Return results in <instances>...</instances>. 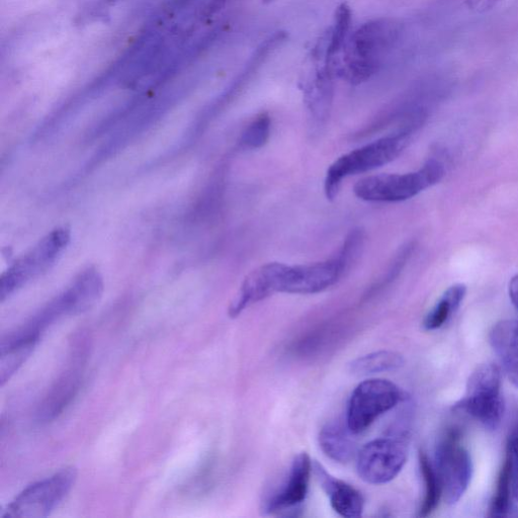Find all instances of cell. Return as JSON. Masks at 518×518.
Here are the masks:
<instances>
[{
	"instance_id": "1",
	"label": "cell",
	"mask_w": 518,
	"mask_h": 518,
	"mask_svg": "<svg viewBox=\"0 0 518 518\" xmlns=\"http://www.w3.org/2000/svg\"><path fill=\"white\" fill-rule=\"evenodd\" d=\"M350 270L334 255L324 262L288 266L271 263L251 272L234 298L238 308L245 310L276 293L311 295L321 293L338 283Z\"/></svg>"
},
{
	"instance_id": "2",
	"label": "cell",
	"mask_w": 518,
	"mask_h": 518,
	"mask_svg": "<svg viewBox=\"0 0 518 518\" xmlns=\"http://www.w3.org/2000/svg\"><path fill=\"white\" fill-rule=\"evenodd\" d=\"M403 24L393 18H378L363 24L352 34L342 51L339 75L359 85L376 75L398 45Z\"/></svg>"
},
{
	"instance_id": "3",
	"label": "cell",
	"mask_w": 518,
	"mask_h": 518,
	"mask_svg": "<svg viewBox=\"0 0 518 518\" xmlns=\"http://www.w3.org/2000/svg\"><path fill=\"white\" fill-rule=\"evenodd\" d=\"M415 133L400 129L395 134L381 138L336 159L327 169L324 193L329 201L335 200L342 182L352 176L384 166L409 146Z\"/></svg>"
},
{
	"instance_id": "4",
	"label": "cell",
	"mask_w": 518,
	"mask_h": 518,
	"mask_svg": "<svg viewBox=\"0 0 518 518\" xmlns=\"http://www.w3.org/2000/svg\"><path fill=\"white\" fill-rule=\"evenodd\" d=\"M444 177V164L430 159L420 169L409 174L380 175L361 180L354 187V193L365 202L399 203L436 186Z\"/></svg>"
},
{
	"instance_id": "5",
	"label": "cell",
	"mask_w": 518,
	"mask_h": 518,
	"mask_svg": "<svg viewBox=\"0 0 518 518\" xmlns=\"http://www.w3.org/2000/svg\"><path fill=\"white\" fill-rule=\"evenodd\" d=\"M326 32L311 51L310 68L302 81L304 103L312 135L325 129L334 100V60L326 51Z\"/></svg>"
},
{
	"instance_id": "6",
	"label": "cell",
	"mask_w": 518,
	"mask_h": 518,
	"mask_svg": "<svg viewBox=\"0 0 518 518\" xmlns=\"http://www.w3.org/2000/svg\"><path fill=\"white\" fill-rule=\"evenodd\" d=\"M70 239V229L59 227L22 255L0 280L2 302L30 282L46 274L56 264Z\"/></svg>"
},
{
	"instance_id": "7",
	"label": "cell",
	"mask_w": 518,
	"mask_h": 518,
	"mask_svg": "<svg viewBox=\"0 0 518 518\" xmlns=\"http://www.w3.org/2000/svg\"><path fill=\"white\" fill-rule=\"evenodd\" d=\"M77 480L73 467L36 482L21 492L0 516L4 518H43L49 516L66 498Z\"/></svg>"
},
{
	"instance_id": "8",
	"label": "cell",
	"mask_w": 518,
	"mask_h": 518,
	"mask_svg": "<svg viewBox=\"0 0 518 518\" xmlns=\"http://www.w3.org/2000/svg\"><path fill=\"white\" fill-rule=\"evenodd\" d=\"M456 409L464 411L488 429H496L504 415L501 374L497 366H479L470 376L467 393Z\"/></svg>"
},
{
	"instance_id": "9",
	"label": "cell",
	"mask_w": 518,
	"mask_h": 518,
	"mask_svg": "<svg viewBox=\"0 0 518 518\" xmlns=\"http://www.w3.org/2000/svg\"><path fill=\"white\" fill-rule=\"evenodd\" d=\"M402 400V392L392 382L371 379L353 392L348 408L347 424L354 435L364 433L381 415Z\"/></svg>"
},
{
	"instance_id": "10",
	"label": "cell",
	"mask_w": 518,
	"mask_h": 518,
	"mask_svg": "<svg viewBox=\"0 0 518 518\" xmlns=\"http://www.w3.org/2000/svg\"><path fill=\"white\" fill-rule=\"evenodd\" d=\"M435 467L442 484L443 498L450 505L456 504L467 491L473 474L471 456L461 444L458 429L449 430L439 444Z\"/></svg>"
},
{
	"instance_id": "11",
	"label": "cell",
	"mask_w": 518,
	"mask_h": 518,
	"mask_svg": "<svg viewBox=\"0 0 518 518\" xmlns=\"http://www.w3.org/2000/svg\"><path fill=\"white\" fill-rule=\"evenodd\" d=\"M408 456L406 435L367 444L358 455L359 476L367 483L386 484L402 471Z\"/></svg>"
},
{
	"instance_id": "12",
	"label": "cell",
	"mask_w": 518,
	"mask_h": 518,
	"mask_svg": "<svg viewBox=\"0 0 518 518\" xmlns=\"http://www.w3.org/2000/svg\"><path fill=\"white\" fill-rule=\"evenodd\" d=\"M104 282L96 269L83 271L53 302L61 317L82 314L92 309L101 299Z\"/></svg>"
},
{
	"instance_id": "13",
	"label": "cell",
	"mask_w": 518,
	"mask_h": 518,
	"mask_svg": "<svg viewBox=\"0 0 518 518\" xmlns=\"http://www.w3.org/2000/svg\"><path fill=\"white\" fill-rule=\"evenodd\" d=\"M313 463L307 453L293 461L289 476L282 489L270 499L267 510L271 513L295 508L307 497Z\"/></svg>"
},
{
	"instance_id": "14",
	"label": "cell",
	"mask_w": 518,
	"mask_h": 518,
	"mask_svg": "<svg viewBox=\"0 0 518 518\" xmlns=\"http://www.w3.org/2000/svg\"><path fill=\"white\" fill-rule=\"evenodd\" d=\"M313 473L329 497L335 512L342 517L356 518L363 514L365 500L362 493L352 485L332 477L319 463H313Z\"/></svg>"
},
{
	"instance_id": "15",
	"label": "cell",
	"mask_w": 518,
	"mask_h": 518,
	"mask_svg": "<svg viewBox=\"0 0 518 518\" xmlns=\"http://www.w3.org/2000/svg\"><path fill=\"white\" fill-rule=\"evenodd\" d=\"M490 342L508 379L518 388V321L496 323L490 332Z\"/></svg>"
},
{
	"instance_id": "16",
	"label": "cell",
	"mask_w": 518,
	"mask_h": 518,
	"mask_svg": "<svg viewBox=\"0 0 518 518\" xmlns=\"http://www.w3.org/2000/svg\"><path fill=\"white\" fill-rule=\"evenodd\" d=\"M82 380L80 364H72L56 382L38 411L41 422H49L60 415L76 396Z\"/></svg>"
},
{
	"instance_id": "17",
	"label": "cell",
	"mask_w": 518,
	"mask_h": 518,
	"mask_svg": "<svg viewBox=\"0 0 518 518\" xmlns=\"http://www.w3.org/2000/svg\"><path fill=\"white\" fill-rule=\"evenodd\" d=\"M41 337L9 334L2 340L0 355V382L2 386L19 371L35 351Z\"/></svg>"
},
{
	"instance_id": "18",
	"label": "cell",
	"mask_w": 518,
	"mask_h": 518,
	"mask_svg": "<svg viewBox=\"0 0 518 518\" xmlns=\"http://www.w3.org/2000/svg\"><path fill=\"white\" fill-rule=\"evenodd\" d=\"M351 435L354 434L348 424L347 427H344L338 421L327 423L320 431V448L334 462L349 463L355 457L357 451Z\"/></svg>"
},
{
	"instance_id": "19",
	"label": "cell",
	"mask_w": 518,
	"mask_h": 518,
	"mask_svg": "<svg viewBox=\"0 0 518 518\" xmlns=\"http://www.w3.org/2000/svg\"><path fill=\"white\" fill-rule=\"evenodd\" d=\"M467 293L465 285L458 284L451 287L424 319L426 330L441 328L461 306Z\"/></svg>"
},
{
	"instance_id": "20",
	"label": "cell",
	"mask_w": 518,
	"mask_h": 518,
	"mask_svg": "<svg viewBox=\"0 0 518 518\" xmlns=\"http://www.w3.org/2000/svg\"><path fill=\"white\" fill-rule=\"evenodd\" d=\"M419 466L425 485V493L418 515L426 517L439 506L443 498V488L436 467L431 464L423 452L419 453Z\"/></svg>"
},
{
	"instance_id": "21",
	"label": "cell",
	"mask_w": 518,
	"mask_h": 518,
	"mask_svg": "<svg viewBox=\"0 0 518 518\" xmlns=\"http://www.w3.org/2000/svg\"><path fill=\"white\" fill-rule=\"evenodd\" d=\"M353 24V12L347 4H341L335 12L333 25L328 31L326 51L330 58H335L343 51L350 38Z\"/></svg>"
},
{
	"instance_id": "22",
	"label": "cell",
	"mask_w": 518,
	"mask_h": 518,
	"mask_svg": "<svg viewBox=\"0 0 518 518\" xmlns=\"http://www.w3.org/2000/svg\"><path fill=\"white\" fill-rule=\"evenodd\" d=\"M404 365L401 355L382 351L363 356L350 364V372L355 376H369L383 372L394 371Z\"/></svg>"
},
{
	"instance_id": "23",
	"label": "cell",
	"mask_w": 518,
	"mask_h": 518,
	"mask_svg": "<svg viewBox=\"0 0 518 518\" xmlns=\"http://www.w3.org/2000/svg\"><path fill=\"white\" fill-rule=\"evenodd\" d=\"M272 131V118L268 113L258 114L245 128L240 137V146L255 150L264 147Z\"/></svg>"
},
{
	"instance_id": "24",
	"label": "cell",
	"mask_w": 518,
	"mask_h": 518,
	"mask_svg": "<svg viewBox=\"0 0 518 518\" xmlns=\"http://www.w3.org/2000/svg\"><path fill=\"white\" fill-rule=\"evenodd\" d=\"M511 499H513V497L511 493L508 469L506 464H504L498 479L496 494L490 509V516L506 517L511 515Z\"/></svg>"
},
{
	"instance_id": "25",
	"label": "cell",
	"mask_w": 518,
	"mask_h": 518,
	"mask_svg": "<svg viewBox=\"0 0 518 518\" xmlns=\"http://www.w3.org/2000/svg\"><path fill=\"white\" fill-rule=\"evenodd\" d=\"M414 250V243L409 242L405 245H403L399 251L395 254L394 258L392 259V263L388 267V270L382 280L378 284V288H375V290L380 289V287H385L392 283L402 272V270L405 268L406 264L409 261V258L412 255V252Z\"/></svg>"
},
{
	"instance_id": "26",
	"label": "cell",
	"mask_w": 518,
	"mask_h": 518,
	"mask_svg": "<svg viewBox=\"0 0 518 518\" xmlns=\"http://www.w3.org/2000/svg\"><path fill=\"white\" fill-rule=\"evenodd\" d=\"M505 464L508 469L512 497L518 502V431L508 440Z\"/></svg>"
},
{
	"instance_id": "27",
	"label": "cell",
	"mask_w": 518,
	"mask_h": 518,
	"mask_svg": "<svg viewBox=\"0 0 518 518\" xmlns=\"http://www.w3.org/2000/svg\"><path fill=\"white\" fill-rule=\"evenodd\" d=\"M501 2L502 0H465L467 8L478 15L493 11Z\"/></svg>"
},
{
	"instance_id": "28",
	"label": "cell",
	"mask_w": 518,
	"mask_h": 518,
	"mask_svg": "<svg viewBox=\"0 0 518 518\" xmlns=\"http://www.w3.org/2000/svg\"><path fill=\"white\" fill-rule=\"evenodd\" d=\"M509 297L518 312V275L514 276L509 283Z\"/></svg>"
},
{
	"instance_id": "29",
	"label": "cell",
	"mask_w": 518,
	"mask_h": 518,
	"mask_svg": "<svg viewBox=\"0 0 518 518\" xmlns=\"http://www.w3.org/2000/svg\"><path fill=\"white\" fill-rule=\"evenodd\" d=\"M276 2V0H263V3L266 5H270L272 3Z\"/></svg>"
},
{
	"instance_id": "30",
	"label": "cell",
	"mask_w": 518,
	"mask_h": 518,
	"mask_svg": "<svg viewBox=\"0 0 518 518\" xmlns=\"http://www.w3.org/2000/svg\"><path fill=\"white\" fill-rule=\"evenodd\" d=\"M111 2H114V0H111Z\"/></svg>"
}]
</instances>
